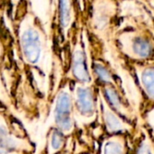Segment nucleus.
<instances>
[{"label": "nucleus", "instance_id": "nucleus-1", "mask_svg": "<svg viewBox=\"0 0 154 154\" xmlns=\"http://www.w3.org/2000/svg\"><path fill=\"white\" fill-rule=\"evenodd\" d=\"M125 67L139 92L138 114L140 116L154 108V61H126Z\"/></svg>", "mask_w": 154, "mask_h": 154}, {"label": "nucleus", "instance_id": "nucleus-2", "mask_svg": "<svg viewBox=\"0 0 154 154\" xmlns=\"http://www.w3.org/2000/svg\"><path fill=\"white\" fill-rule=\"evenodd\" d=\"M54 126L72 139L78 127L74 114L72 83L63 79L54 99Z\"/></svg>", "mask_w": 154, "mask_h": 154}, {"label": "nucleus", "instance_id": "nucleus-3", "mask_svg": "<svg viewBox=\"0 0 154 154\" xmlns=\"http://www.w3.org/2000/svg\"><path fill=\"white\" fill-rule=\"evenodd\" d=\"M74 114L77 125H88L100 116L99 90L95 84L79 85L72 83Z\"/></svg>", "mask_w": 154, "mask_h": 154}, {"label": "nucleus", "instance_id": "nucleus-4", "mask_svg": "<svg viewBox=\"0 0 154 154\" xmlns=\"http://www.w3.org/2000/svg\"><path fill=\"white\" fill-rule=\"evenodd\" d=\"M65 73L63 79L69 80L73 84H94L91 69V61L88 60V55L83 44L77 43L73 46Z\"/></svg>", "mask_w": 154, "mask_h": 154}, {"label": "nucleus", "instance_id": "nucleus-5", "mask_svg": "<svg viewBox=\"0 0 154 154\" xmlns=\"http://www.w3.org/2000/svg\"><path fill=\"white\" fill-rule=\"evenodd\" d=\"M99 110L101 122L105 134H127L131 137L140 126V124L137 125L129 122L112 109L100 93Z\"/></svg>", "mask_w": 154, "mask_h": 154}, {"label": "nucleus", "instance_id": "nucleus-6", "mask_svg": "<svg viewBox=\"0 0 154 154\" xmlns=\"http://www.w3.org/2000/svg\"><path fill=\"white\" fill-rule=\"evenodd\" d=\"M91 69L94 82L97 87L107 85H122V79L120 78L116 70L103 58L92 59Z\"/></svg>", "mask_w": 154, "mask_h": 154}, {"label": "nucleus", "instance_id": "nucleus-7", "mask_svg": "<svg viewBox=\"0 0 154 154\" xmlns=\"http://www.w3.org/2000/svg\"><path fill=\"white\" fill-rule=\"evenodd\" d=\"M20 42L26 61L33 65L38 64L43 54V45L39 33L35 29L29 28L22 34Z\"/></svg>", "mask_w": 154, "mask_h": 154}, {"label": "nucleus", "instance_id": "nucleus-8", "mask_svg": "<svg viewBox=\"0 0 154 154\" xmlns=\"http://www.w3.org/2000/svg\"><path fill=\"white\" fill-rule=\"evenodd\" d=\"M131 136L127 134H104L99 144L98 154H131Z\"/></svg>", "mask_w": 154, "mask_h": 154}, {"label": "nucleus", "instance_id": "nucleus-9", "mask_svg": "<svg viewBox=\"0 0 154 154\" xmlns=\"http://www.w3.org/2000/svg\"><path fill=\"white\" fill-rule=\"evenodd\" d=\"M69 139L56 127H51L47 134L45 154H62L67 149Z\"/></svg>", "mask_w": 154, "mask_h": 154}, {"label": "nucleus", "instance_id": "nucleus-10", "mask_svg": "<svg viewBox=\"0 0 154 154\" xmlns=\"http://www.w3.org/2000/svg\"><path fill=\"white\" fill-rule=\"evenodd\" d=\"M131 154H154L151 140L146 131L140 125L131 137Z\"/></svg>", "mask_w": 154, "mask_h": 154}, {"label": "nucleus", "instance_id": "nucleus-11", "mask_svg": "<svg viewBox=\"0 0 154 154\" xmlns=\"http://www.w3.org/2000/svg\"><path fill=\"white\" fill-rule=\"evenodd\" d=\"M139 123L146 131L148 135L154 136V108L140 115Z\"/></svg>", "mask_w": 154, "mask_h": 154}, {"label": "nucleus", "instance_id": "nucleus-12", "mask_svg": "<svg viewBox=\"0 0 154 154\" xmlns=\"http://www.w3.org/2000/svg\"><path fill=\"white\" fill-rule=\"evenodd\" d=\"M59 17L62 28H66L70 23V6L68 0H59Z\"/></svg>", "mask_w": 154, "mask_h": 154}, {"label": "nucleus", "instance_id": "nucleus-13", "mask_svg": "<svg viewBox=\"0 0 154 154\" xmlns=\"http://www.w3.org/2000/svg\"><path fill=\"white\" fill-rule=\"evenodd\" d=\"M12 140L8 138V131L0 126V151L2 152H8L9 150L12 149Z\"/></svg>", "mask_w": 154, "mask_h": 154}, {"label": "nucleus", "instance_id": "nucleus-14", "mask_svg": "<svg viewBox=\"0 0 154 154\" xmlns=\"http://www.w3.org/2000/svg\"><path fill=\"white\" fill-rule=\"evenodd\" d=\"M79 154H98V153H97V151H94V150H87V151L80 152Z\"/></svg>", "mask_w": 154, "mask_h": 154}, {"label": "nucleus", "instance_id": "nucleus-15", "mask_svg": "<svg viewBox=\"0 0 154 154\" xmlns=\"http://www.w3.org/2000/svg\"><path fill=\"white\" fill-rule=\"evenodd\" d=\"M149 139L151 140V143H152V146H153V149H154V136H149Z\"/></svg>", "mask_w": 154, "mask_h": 154}]
</instances>
